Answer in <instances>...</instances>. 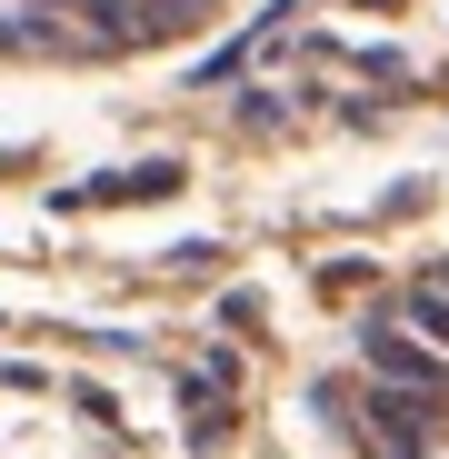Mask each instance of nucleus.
Here are the masks:
<instances>
[{
  "label": "nucleus",
  "instance_id": "f257e3e1",
  "mask_svg": "<svg viewBox=\"0 0 449 459\" xmlns=\"http://www.w3.org/2000/svg\"><path fill=\"white\" fill-rule=\"evenodd\" d=\"M330 420L350 459H449V260L410 270L350 330Z\"/></svg>",
  "mask_w": 449,
  "mask_h": 459
},
{
  "label": "nucleus",
  "instance_id": "f03ea898",
  "mask_svg": "<svg viewBox=\"0 0 449 459\" xmlns=\"http://www.w3.org/2000/svg\"><path fill=\"white\" fill-rule=\"evenodd\" d=\"M230 0H0V60L60 70V60H140L210 30Z\"/></svg>",
  "mask_w": 449,
  "mask_h": 459
}]
</instances>
